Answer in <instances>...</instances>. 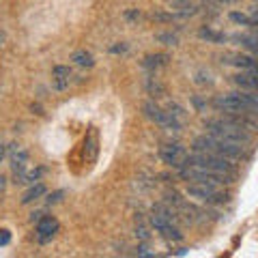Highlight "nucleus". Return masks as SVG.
Listing matches in <instances>:
<instances>
[{"label": "nucleus", "instance_id": "32", "mask_svg": "<svg viewBox=\"0 0 258 258\" xmlns=\"http://www.w3.org/2000/svg\"><path fill=\"white\" fill-rule=\"evenodd\" d=\"M41 217H43V211H35V213L30 215V220H32V222H39Z\"/></svg>", "mask_w": 258, "mask_h": 258}, {"label": "nucleus", "instance_id": "3", "mask_svg": "<svg viewBox=\"0 0 258 258\" xmlns=\"http://www.w3.org/2000/svg\"><path fill=\"white\" fill-rule=\"evenodd\" d=\"M187 196L200 200V203H207V205H224V203H228V198H230L228 194H224L207 183H191L187 187Z\"/></svg>", "mask_w": 258, "mask_h": 258}, {"label": "nucleus", "instance_id": "13", "mask_svg": "<svg viewBox=\"0 0 258 258\" xmlns=\"http://www.w3.org/2000/svg\"><path fill=\"white\" fill-rule=\"evenodd\" d=\"M168 60H170V56H168V54H149L147 58L142 60V67L155 71V69H159V67H166Z\"/></svg>", "mask_w": 258, "mask_h": 258}, {"label": "nucleus", "instance_id": "17", "mask_svg": "<svg viewBox=\"0 0 258 258\" xmlns=\"http://www.w3.org/2000/svg\"><path fill=\"white\" fill-rule=\"evenodd\" d=\"M241 95V99L245 101V106L249 110V114H256L258 116V93H252V91H243V93H239Z\"/></svg>", "mask_w": 258, "mask_h": 258}, {"label": "nucleus", "instance_id": "31", "mask_svg": "<svg viewBox=\"0 0 258 258\" xmlns=\"http://www.w3.org/2000/svg\"><path fill=\"white\" fill-rule=\"evenodd\" d=\"M125 20H132V22L140 20V11H127V13H125Z\"/></svg>", "mask_w": 258, "mask_h": 258}, {"label": "nucleus", "instance_id": "9", "mask_svg": "<svg viewBox=\"0 0 258 258\" xmlns=\"http://www.w3.org/2000/svg\"><path fill=\"white\" fill-rule=\"evenodd\" d=\"M71 82V69L64 67V64H56L52 69V84L56 91H64Z\"/></svg>", "mask_w": 258, "mask_h": 258}, {"label": "nucleus", "instance_id": "20", "mask_svg": "<svg viewBox=\"0 0 258 258\" xmlns=\"http://www.w3.org/2000/svg\"><path fill=\"white\" fill-rule=\"evenodd\" d=\"M155 41L157 43H164V45H179V37H176L174 32H157Z\"/></svg>", "mask_w": 258, "mask_h": 258}, {"label": "nucleus", "instance_id": "2", "mask_svg": "<svg viewBox=\"0 0 258 258\" xmlns=\"http://www.w3.org/2000/svg\"><path fill=\"white\" fill-rule=\"evenodd\" d=\"M194 153H213V155H222V157H228L232 161H239L245 157L243 147L235 142H226V140H217L213 136H198L194 140Z\"/></svg>", "mask_w": 258, "mask_h": 258}, {"label": "nucleus", "instance_id": "6", "mask_svg": "<svg viewBox=\"0 0 258 258\" xmlns=\"http://www.w3.org/2000/svg\"><path fill=\"white\" fill-rule=\"evenodd\" d=\"M222 60L226 64H232L241 71H249V74L258 76V56H252V54H226L222 56Z\"/></svg>", "mask_w": 258, "mask_h": 258}, {"label": "nucleus", "instance_id": "23", "mask_svg": "<svg viewBox=\"0 0 258 258\" xmlns=\"http://www.w3.org/2000/svg\"><path fill=\"white\" fill-rule=\"evenodd\" d=\"M194 82H196L198 86H207V84H211L213 80H211V74L205 69H198L196 74H194Z\"/></svg>", "mask_w": 258, "mask_h": 258}, {"label": "nucleus", "instance_id": "19", "mask_svg": "<svg viewBox=\"0 0 258 258\" xmlns=\"http://www.w3.org/2000/svg\"><path fill=\"white\" fill-rule=\"evenodd\" d=\"M170 224H174V222H170V220H168V217L159 215V213H153V215H151V226H153V228H155V232H159V235H161V232H164V230H166Z\"/></svg>", "mask_w": 258, "mask_h": 258}, {"label": "nucleus", "instance_id": "8", "mask_svg": "<svg viewBox=\"0 0 258 258\" xmlns=\"http://www.w3.org/2000/svg\"><path fill=\"white\" fill-rule=\"evenodd\" d=\"M97 153H99V136H97V129L91 127V132L86 134V140H84V159L86 164H93L97 159Z\"/></svg>", "mask_w": 258, "mask_h": 258}, {"label": "nucleus", "instance_id": "29", "mask_svg": "<svg viewBox=\"0 0 258 258\" xmlns=\"http://www.w3.org/2000/svg\"><path fill=\"white\" fill-rule=\"evenodd\" d=\"M112 54H125L127 52V43H120V45H112L110 47Z\"/></svg>", "mask_w": 258, "mask_h": 258}, {"label": "nucleus", "instance_id": "34", "mask_svg": "<svg viewBox=\"0 0 258 258\" xmlns=\"http://www.w3.org/2000/svg\"><path fill=\"white\" fill-rule=\"evenodd\" d=\"M5 187H7V176L0 174V191H5Z\"/></svg>", "mask_w": 258, "mask_h": 258}, {"label": "nucleus", "instance_id": "7", "mask_svg": "<svg viewBox=\"0 0 258 258\" xmlns=\"http://www.w3.org/2000/svg\"><path fill=\"white\" fill-rule=\"evenodd\" d=\"M56 232H58V220L52 215H43L41 220L37 222V241L39 243H47V241H52L56 237Z\"/></svg>", "mask_w": 258, "mask_h": 258}, {"label": "nucleus", "instance_id": "30", "mask_svg": "<svg viewBox=\"0 0 258 258\" xmlns=\"http://www.w3.org/2000/svg\"><path fill=\"white\" fill-rule=\"evenodd\" d=\"M136 254H138V256H155V254H153L147 245H138V249H136Z\"/></svg>", "mask_w": 258, "mask_h": 258}, {"label": "nucleus", "instance_id": "5", "mask_svg": "<svg viewBox=\"0 0 258 258\" xmlns=\"http://www.w3.org/2000/svg\"><path fill=\"white\" fill-rule=\"evenodd\" d=\"M159 157H161V161H164L166 166L179 170V168L185 166L187 153H185V149L181 147V144H164V147L159 149Z\"/></svg>", "mask_w": 258, "mask_h": 258}, {"label": "nucleus", "instance_id": "4", "mask_svg": "<svg viewBox=\"0 0 258 258\" xmlns=\"http://www.w3.org/2000/svg\"><path fill=\"white\" fill-rule=\"evenodd\" d=\"M213 106L220 112H224V114H249L245 101L241 99L239 93H230V95L217 97V99L213 101Z\"/></svg>", "mask_w": 258, "mask_h": 258}, {"label": "nucleus", "instance_id": "22", "mask_svg": "<svg viewBox=\"0 0 258 258\" xmlns=\"http://www.w3.org/2000/svg\"><path fill=\"white\" fill-rule=\"evenodd\" d=\"M228 18H230V22L239 24V26H249V24H252V18H249V15L239 13V11H230V13H228Z\"/></svg>", "mask_w": 258, "mask_h": 258}, {"label": "nucleus", "instance_id": "14", "mask_svg": "<svg viewBox=\"0 0 258 258\" xmlns=\"http://www.w3.org/2000/svg\"><path fill=\"white\" fill-rule=\"evenodd\" d=\"M45 185L43 183H32L30 185V187L26 189V194H24V196H22V205H28V203H32V200H39V198H41V196H45Z\"/></svg>", "mask_w": 258, "mask_h": 258}, {"label": "nucleus", "instance_id": "33", "mask_svg": "<svg viewBox=\"0 0 258 258\" xmlns=\"http://www.w3.org/2000/svg\"><path fill=\"white\" fill-rule=\"evenodd\" d=\"M5 157H7V147H5L3 142H0V161H3Z\"/></svg>", "mask_w": 258, "mask_h": 258}, {"label": "nucleus", "instance_id": "12", "mask_svg": "<svg viewBox=\"0 0 258 258\" xmlns=\"http://www.w3.org/2000/svg\"><path fill=\"white\" fill-rule=\"evenodd\" d=\"M232 41H237L241 47H245L252 56H258V39L252 35V32H249V35H235Z\"/></svg>", "mask_w": 258, "mask_h": 258}, {"label": "nucleus", "instance_id": "28", "mask_svg": "<svg viewBox=\"0 0 258 258\" xmlns=\"http://www.w3.org/2000/svg\"><path fill=\"white\" fill-rule=\"evenodd\" d=\"M9 243H11V232L0 230V245H9Z\"/></svg>", "mask_w": 258, "mask_h": 258}, {"label": "nucleus", "instance_id": "18", "mask_svg": "<svg viewBox=\"0 0 258 258\" xmlns=\"http://www.w3.org/2000/svg\"><path fill=\"white\" fill-rule=\"evenodd\" d=\"M144 88H147V93L149 95H153V97H161L164 95V84L159 82V80H155V78H147V82H144Z\"/></svg>", "mask_w": 258, "mask_h": 258}, {"label": "nucleus", "instance_id": "16", "mask_svg": "<svg viewBox=\"0 0 258 258\" xmlns=\"http://www.w3.org/2000/svg\"><path fill=\"white\" fill-rule=\"evenodd\" d=\"M71 60H74V64H78V67H93L95 60H93V54L86 52V50H78L71 54Z\"/></svg>", "mask_w": 258, "mask_h": 258}, {"label": "nucleus", "instance_id": "27", "mask_svg": "<svg viewBox=\"0 0 258 258\" xmlns=\"http://www.w3.org/2000/svg\"><path fill=\"white\" fill-rule=\"evenodd\" d=\"M62 196H64V191H62V189H60V191L50 194V198H47V205H56V203H60Z\"/></svg>", "mask_w": 258, "mask_h": 258}, {"label": "nucleus", "instance_id": "15", "mask_svg": "<svg viewBox=\"0 0 258 258\" xmlns=\"http://www.w3.org/2000/svg\"><path fill=\"white\" fill-rule=\"evenodd\" d=\"M198 37L205 39L207 43H224L226 39H228V37L224 35V32H217V30H213V28H200V30H198Z\"/></svg>", "mask_w": 258, "mask_h": 258}, {"label": "nucleus", "instance_id": "24", "mask_svg": "<svg viewBox=\"0 0 258 258\" xmlns=\"http://www.w3.org/2000/svg\"><path fill=\"white\" fill-rule=\"evenodd\" d=\"M168 112H170V114H172V116H176V118H181V120L185 118V110H183V108L179 106V103H172V101H170V103H168Z\"/></svg>", "mask_w": 258, "mask_h": 258}, {"label": "nucleus", "instance_id": "35", "mask_svg": "<svg viewBox=\"0 0 258 258\" xmlns=\"http://www.w3.org/2000/svg\"><path fill=\"white\" fill-rule=\"evenodd\" d=\"M194 106H196V108H203V106H205V103H203V101H200V99H198V97H194Z\"/></svg>", "mask_w": 258, "mask_h": 258}, {"label": "nucleus", "instance_id": "25", "mask_svg": "<svg viewBox=\"0 0 258 258\" xmlns=\"http://www.w3.org/2000/svg\"><path fill=\"white\" fill-rule=\"evenodd\" d=\"M41 174H43V168H37V170H26V183L32 185V183H37L39 179H41Z\"/></svg>", "mask_w": 258, "mask_h": 258}, {"label": "nucleus", "instance_id": "26", "mask_svg": "<svg viewBox=\"0 0 258 258\" xmlns=\"http://www.w3.org/2000/svg\"><path fill=\"white\" fill-rule=\"evenodd\" d=\"M136 237H138V239H142V241H149L151 239V232H149V228H147V226H136Z\"/></svg>", "mask_w": 258, "mask_h": 258}, {"label": "nucleus", "instance_id": "1", "mask_svg": "<svg viewBox=\"0 0 258 258\" xmlns=\"http://www.w3.org/2000/svg\"><path fill=\"white\" fill-rule=\"evenodd\" d=\"M205 129L209 136H213L217 140H226V142H235V144H249L252 142V134L243 129L241 125L232 123V120L222 118H209L205 120Z\"/></svg>", "mask_w": 258, "mask_h": 258}, {"label": "nucleus", "instance_id": "10", "mask_svg": "<svg viewBox=\"0 0 258 258\" xmlns=\"http://www.w3.org/2000/svg\"><path fill=\"white\" fill-rule=\"evenodd\" d=\"M232 82H235L241 91H252L258 93V76L249 74V71H241V74L232 76Z\"/></svg>", "mask_w": 258, "mask_h": 258}, {"label": "nucleus", "instance_id": "21", "mask_svg": "<svg viewBox=\"0 0 258 258\" xmlns=\"http://www.w3.org/2000/svg\"><path fill=\"white\" fill-rule=\"evenodd\" d=\"M161 237H166V239H170V241H181L183 239V232L179 230V226H176V224H170L164 232H161Z\"/></svg>", "mask_w": 258, "mask_h": 258}, {"label": "nucleus", "instance_id": "11", "mask_svg": "<svg viewBox=\"0 0 258 258\" xmlns=\"http://www.w3.org/2000/svg\"><path fill=\"white\" fill-rule=\"evenodd\" d=\"M142 110H144V116L151 118L153 123L164 125V120H166V114H168V112H166V110H161L155 101H147V103H144V108H142Z\"/></svg>", "mask_w": 258, "mask_h": 258}]
</instances>
